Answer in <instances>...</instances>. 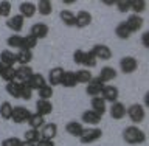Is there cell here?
Segmentation results:
<instances>
[{
  "label": "cell",
  "instance_id": "1",
  "mask_svg": "<svg viewBox=\"0 0 149 146\" xmlns=\"http://www.w3.org/2000/svg\"><path fill=\"white\" fill-rule=\"evenodd\" d=\"M123 140L127 145H141L146 142V134L138 126L130 124L127 128H124L123 131Z\"/></svg>",
  "mask_w": 149,
  "mask_h": 146
},
{
  "label": "cell",
  "instance_id": "2",
  "mask_svg": "<svg viewBox=\"0 0 149 146\" xmlns=\"http://www.w3.org/2000/svg\"><path fill=\"white\" fill-rule=\"evenodd\" d=\"M126 115L129 117V120L132 121L134 126H137L140 123H143L146 118V107L140 103H134L129 107H126Z\"/></svg>",
  "mask_w": 149,
  "mask_h": 146
},
{
  "label": "cell",
  "instance_id": "3",
  "mask_svg": "<svg viewBox=\"0 0 149 146\" xmlns=\"http://www.w3.org/2000/svg\"><path fill=\"white\" fill-rule=\"evenodd\" d=\"M101 137H102V131L100 128H88V129H84V132L79 137V142L82 145H90L98 142Z\"/></svg>",
  "mask_w": 149,
  "mask_h": 146
},
{
  "label": "cell",
  "instance_id": "4",
  "mask_svg": "<svg viewBox=\"0 0 149 146\" xmlns=\"http://www.w3.org/2000/svg\"><path fill=\"white\" fill-rule=\"evenodd\" d=\"M100 96L106 103L113 104V103H116V101H118V98H120V89L116 87V86H112V84H106V86L102 87Z\"/></svg>",
  "mask_w": 149,
  "mask_h": 146
},
{
  "label": "cell",
  "instance_id": "5",
  "mask_svg": "<svg viewBox=\"0 0 149 146\" xmlns=\"http://www.w3.org/2000/svg\"><path fill=\"white\" fill-rule=\"evenodd\" d=\"M138 68V59L134 56H124L120 59V70L124 75H130L134 72H137Z\"/></svg>",
  "mask_w": 149,
  "mask_h": 146
},
{
  "label": "cell",
  "instance_id": "6",
  "mask_svg": "<svg viewBox=\"0 0 149 146\" xmlns=\"http://www.w3.org/2000/svg\"><path fill=\"white\" fill-rule=\"evenodd\" d=\"M93 54H95V58L96 61H109L112 59V50H110V47L109 45H106V44H96V45H93V48L90 50Z\"/></svg>",
  "mask_w": 149,
  "mask_h": 146
},
{
  "label": "cell",
  "instance_id": "7",
  "mask_svg": "<svg viewBox=\"0 0 149 146\" xmlns=\"http://www.w3.org/2000/svg\"><path fill=\"white\" fill-rule=\"evenodd\" d=\"M31 112L23 106H16L13 107V115H11V121H14L16 124H22V123H26L28 118H30Z\"/></svg>",
  "mask_w": 149,
  "mask_h": 146
},
{
  "label": "cell",
  "instance_id": "8",
  "mask_svg": "<svg viewBox=\"0 0 149 146\" xmlns=\"http://www.w3.org/2000/svg\"><path fill=\"white\" fill-rule=\"evenodd\" d=\"M30 34L33 37H36L37 41L45 39V37L50 34V27L47 25V23H44V22H37V23H34V25L30 28Z\"/></svg>",
  "mask_w": 149,
  "mask_h": 146
},
{
  "label": "cell",
  "instance_id": "9",
  "mask_svg": "<svg viewBox=\"0 0 149 146\" xmlns=\"http://www.w3.org/2000/svg\"><path fill=\"white\" fill-rule=\"evenodd\" d=\"M106 84L104 82H101L100 81V78H92L90 81L87 82V86H86V93L88 96H100L101 95V90H102V87H104Z\"/></svg>",
  "mask_w": 149,
  "mask_h": 146
},
{
  "label": "cell",
  "instance_id": "10",
  "mask_svg": "<svg viewBox=\"0 0 149 146\" xmlns=\"http://www.w3.org/2000/svg\"><path fill=\"white\" fill-rule=\"evenodd\" d=\"M143 17L141 16H137V14H130V16L124 20L126 27H127V30L130 31V34H134V33L140 31L143 28Z\"/></svg>",
  "mask_w": 149,
  "mask_h": 146
},
{
  "label": "cell",
  "instance_id": "11",
  "mask_svg": "<svg viewBox=\"0 0 149 146\" xmlns=\"http://www.w3.org/2000/svg\"><path fill=\"white\" fill-rule=\"evenodd\" d=\"M23 25H25V19H23L20 14H14V16L6 19V27L13 33H16V34L23 30Z\"/></svg>",
  "mask_w": 149,
  "mask_h": 146
},
{
  "label": "cell",
  "instance_id": "12",
  "mask_svg": "<svg viewBox=\"0 0 149 146\" xmlns=\"http://www.w3.org/2000/svg\"><path fill=\"white\" fill-rule=\"evenodd\" d=\"M101 118H102L101 115H98L96 112H93L92 109H88V110H86V112H82V115H81V123L96 128V126L101 123Z\"/></svg>",
  "mask_w": 149,
  "mask_h": 146
},
{
  "label": "cell",
  "instance_id": "13",
  "mask_svg": "<svg viewBox=\"0 0 149 146\" xmlns=\"http://www.w3.org/2000/svg\"><path fill=\"white\" fill-rule=\"evenodd\" d=\"M74 20H76V23H74L76 28H87L92 23L93 17H92V14L88 11L81 9V11H78V14H74Z\"/></svg>",
  "mask_w": 149,
  "mask_h": 146
},
{
  "label": "cell",
  "instance_id": "14",
  "mask_svg": "<svg viewBox=\"0 0 149 146\" xmlns=\"http://www.w3.org/2000/svg\"><path fill=\"white\" fill-rule=\"evenodd\" d=\"M36 3L34 2H22L19 5V14L23 19H31L36 16Z\"/></svg>",
  "mask_w": 149,
  "mask_h": 146
},
{
  "label": "cell",
  "instance_id": "15",
  "mask_svg": "<svg viewBox=\"0 0 149 146\" xmlns=\"http://www.w3.org/2000/svg\"><path fill=\"white\" fill-rule=\"evenodd\" d=\"M62 73H64V68L62 67H53V68H50V72H48V76H47V84L51 87H54V86H59L61 84V78H62Z\"/></svg>",
  "mask_w": 149,
  "mask_h": 146
},
{
  "label": "cell",
  "instance_id": "16",
  "mask_svg": "<svg viewBox=\"0 0 149 146\" xmlns=\"http://www.w3.org/2000/svg\"><path fill=\"white\" fill-rule=\"evenodd\" d=\"M25 84L31 89L33 92H34V90H39L40 87L45 86V84H47V79H45L44 75H40V73H33L31 76H30V79H28Z\"/></svg>",
  "mask_w": 149,
  "mask_h": 146
},
{
  "label": "cell",
  "instance_id": "17",
  "mask_svg": "<svg viewBox=\"0 0 149 146\" xmlns=\"http://www.w3.org/2000/svg\"><path fill=\"white\" fill-rule=\"evenodd\" d=\"M40 138H47V140H54L58 135V124L56 123H45L40 128Z\"/></svg>",
  "mask_w": 149,
  "mask_h": 146
},
{
  "label": "cell",
  "instance_id": "18",
  "mask_svg": "<svg viewBox=\"0 0 149 146\" xmlns=\"http://www.w3.org/2000/svg\"><path fill=\"white\" fill-rule=\"evenodd\" d=\"M116 76H118V72H116L113 67H110V65L102 67L101 72H100V75H98L100 81L104 82V84H107V82H110V81H113V79H116Z\"/></svg>",
  "mask_w": 149,
  "mask_h": 146
},
{
  "label": "cell",
  "instance_id": "19",
  "mask_svg": "<svg viewBox=\"0 0 149 146\" xmlns=\"http://www.w3.org/2000/svg\"><path fill=\"white\" fill-rule=\"evenodd\" d=\"M59 86H64L65 89L76 87L78 86V81H76V75H74V72H72V70H64Z\"/></svg>",
  "mask_w": 149,
  "mask_h": 146
},
{
  "label": "cell",
  "instance_id": "20",
  "mask_svg": "<svg viewBox=\"0 0 149 146\" xmlns=\"http://www.w3.org/2000/svg\"><path fill=\"white\" fill-rule=\"evenodd\" d=\"M84 124L81 123V121H68L67 124H65V131H67V134L68 135H72V137H76L79 138L81 137V134L84 132Z\"/></svg>",
  "mask_w": 149,
  "mask_h": 146
},
{
  "label": "cell",
  "instance_id": "21",
  "mask_svg": "<svg viewBox=\"0 0 149 146\" xmlns=\"http://www.w3.org/2000/svg\"><path fill=\"white\" fill-rule=\"evenodd\" d=\"M33 73L34 72H33V68L30 67V65H19V67L16 68V79H14V81L26 82Z\"/></svg>",
  "mask_w": 149,
  "mask_h": 146
},
{
  "label": "cell",
  "instance_id": "22",
  "mask_svg": "<svg viewBox=\"0 0 149 146\" xmlns=\"http://www.w3.org/2000/svg\"><path fill=\"white\" fill-rule=\"evenodd\" d=\"M109 114L113 120H123L126 117V106L123 104V103L116 101L109 107Z\"/></svg>",
  "mask_w": 149,
  "mask_h": 146
},
{
  "label": "cell",
  "instance_id": "23",
  "mask_svg": "<svg viewBox=\"0 0 149 146\" xmlns=\"http://www.w3.org/2000/svg\"><path fill=\"white\" fill-rule=\"evenodd\" d=\"M0 64L6 65V67H14V64H17V56L11 50H2L0 51Z\"/></svg>",
  "mask_w": 149,
  "mask_h": 146
},
{
  "label": "cell",
  "instance_id": "24",
  "mask_svg": "<svg viewBox=\"0 0 149 146\" xmlns=\"http://www.w3.org/2000/svg\"><path fill=\"white\" fill-rule=\"evenodd\" d=\"M53 112V103L48 100H37L36 101V114L47 117Z\"/></svg>",
  "mask_w": 149,
  "mask_h": 146
},
{
  "label": "cell",
  "instance_id": "25",
  "mask_svg": "<svg viewBox=\"0 0 149 146\" xmlns=\"http://www.w3.org/2000/svg\"><path fill=\"white\" fill-rule=\"evenodd\" d=\"M90 106H92V110L96 112L98 115H104L107 112V103L102 100L101 96H93L90 100Z\"/></svg>",
  "mask_w": 149,
  "mask_h": 146
},
{
  "label": "cell",
  "instance_id": "26",
  "mask_svg": "<svg viewBox=\"0 0 149 146\" xmlns=\"http://www.w3.org/2000/svg\"><path fill=\"white\" fill-rule=\"evenodd\" d=\"M36 11L40 14V16H50L51 13H53V3L50 2V0H39V2L36 3Z\"/></svg>",
  "mask_w": 149,
  "mask_h": 146
},
{
  "label": "cell",
  "instance_id": "27",
  "mask_svg": "<svg viewBox=\"0 0 149 146\" xmlns=\"http://www.w3.org/2000/svg\"><path fill=\"white\" fill-rule=\"evenodd\" d=\"M28 126H30V129H37V131H40V128L45 124V117H42L39 114H31L30 115V118H28Z\"/></svg>",
  "mask_w": 149,
  "mask_h": 146
},
{
  "label": "cell",
  "instance_id": "28",
  "mask_svg": "<svg viewBox=\"0 0 149 146\" xmlns=\"http://www.w3.org/2000/svg\"><path fill=\"white\" fill-rule=\"evenodd\" d=\"M59 19L62 20V23L65 27H74V23H76V20H74V13L70 11V9H62L59 13Z\"/></svg>",
  "mask_w": 149,
  "mask_h": 146
},
{
  "label": "cell",
  "instance_id": "29",
  "mask_svg": "<svg viewBox=\"0 0 149 146\" xmlns=\"http://www.w3.org/2000/svg\"><path fill=\"white\" fill-rule=\"evenodd\" d=\"M16 56H17L19 65H30V62L33 61V51H30V50H19Z\"/></svg>",
  "mask_w": 149,
  "mask_h": 146
},
{
  "label": "cell",
  "instance_id": "30",
  "mask_svg": "<svg viewBox=\"0 0 149 146\" xmlns=\"http://www.w3.org/2000/svg\"><path fill=\"white\" fill-rule=\"evenodd\" d=\"M82 65H84V68H87V70H92V68H95L96 65H98V61H96V58H95V54H93L90 50H88V51H84Z\"/></svg>",
  "mask_w": 149,
  "mask_h": 146
},
{
  "label": "cell",
  "instance_id": "31",
  "mask_svg": "<svg viewBox=\"0 0 149 146\" xmlns=\"http://www.w3.org/2000/svg\"><path fill=\"white\" fill-rule=\"evenodd\" d=\"M23 82H17V81H11L6 82V93L13 98H20V89H22Z\"/></svg>",
  "mask_w": 149,
  "mask_h": 146
},
{
  "label": "cell",
  "instance_id": "32",
  "mask_svg": "<svg viewBox=\"0 0 149 146\" xmlns=\"http://www.w3.org/2000/svg\"><path fill=\"white\" fill-rule=\"evenodd\" d=\"M115 36L118 37V39H121V41H127V39H130V31L127 30V27H126V23L124 22H120L118 25L115 27Z\"/></svg>",
  "mask_w": 149,
  "mask_h": 146
},
{
  "label": "cell",
  "instance_id": "33",
  "mask_svg": "<svg viewBox=\"0 0 149 146\" xmlns=\"http://www.w3.org/2000/svg\"><path fill=\"white\" fill-rule=\"evenodd\" d=\"M39 140H40V132L37 129H28V131H25V134H23V142L25 143L36 145Z\"/></svg>",
  "mask_w": 149,
  "mask_h": 146
},
{
  "label": "cell",
  "instance_id": "34",
  "mask_svg": "<svg viewBox=\"0 0 149 146\" xmlns=\"http://www.w3.org/2000/svg\"><path fill=\"white\" fill-rule=\"evenodd\" d=\"M0 78L6 82H11L16 79V67H6L3 65L2 70H0Z\"/></svg>",
  "mask_w": 149,
  "mask_h": 146
},
{
  "label": "cell",
  "instance_id": "35",
  "mask_svg": "<svg viewBox=\"0 0 149 146\" xmlns=\"http://www.w3.org/2000/svg\"><path fill=\"white\" fill-rule=\"evenodd\" d=\"M74 75H76L78 84H79V82H81V84H87V82L93 78V76H92V72H90V70H87V68H79V70H76V72H74Z\"/></svg>",
  "mask_w": 149,
  "mask_h": 146
},
{
  "label": "cell",
  "instance_id": "36",
  "mask_svg": "<svg viewBox=\"0 0 149 146\" xmlns=\"http://www.w3.org/2000/svg\"><path fill=\"white\" fill-rule=\"evenodd\" d=\"M146 0H130V11H134V14H137V16L146 11Z\"/></svg>",
  "mask_w": 149,
  "mask_h": 146
},
{
  "label": "cell",
  "instance_id": "37",
  "mask_svg": "<svg viewBox=\"0 0 149 146\" xmlns=\"http://www.w3.org/2000/svg\"><path fill=\"white\" fill-rule=\"evenodd\" d=\"M13 104L9 101H3L0 104V118L3 120H11V115H13Z\"/></svg>",
  "mask_w": 149,
  "mask_h": 146
},
{
  "label": "cell",
  "instance_id": "38",
  "mask_svg": "<svg viewBox=\"0 0 149 146\" xmlns=\"http://www.w3.org/2000/svg\"><path fill=\"white\" fill-rule=\"evenodd\" d=\"M37 41L36 37H33L31 34H26V36H23L22 37V48L20 50H30V51H33V48L37 45Z\"/></svg>",
  "mask_w": 149,
  "mask_h": 146
},
{
  "label": "cell",
  "instance_id": "39",
  "mask_svg": "<svg viewBox=\"0 0 149 146\" xmlns=\"http://www.w3.org/2000/svg\"><path fill=\"white\" fill-rule=\"evenodd\" d=\"M37 93H39V100H48V101H51L53 93H54V87L45 84L44 87H40L39 90H37Z\"/></svg>",
  "mask_w": 149,
  "mask_h": 146
},
{
  "label": "cell",
  "instance_id": "40",
  "mask_svg": "<svg viewBox=\"0 0 149 146\" xmlns=\"http://www.w3.org/2000/svg\"><path fill=\"white\" fill-rule=\"evenodd\" d=\"M11 11H13V3L9 0H2L0 2V17H11Z\"/></svg>",
  "mask_w": 149,
  "mask_h": 146
},
{
  "label": "cell",
  "instance_id": "41",
  "mask_svg": "<svg viewBox=\"0 0 149 146\" xmlns=\"http://www.w3.org/2000/svg\"><path fill=\"white\" fill-rule=\"evenodd\" d=\"M22 37H23V36H20V34H11V36H9L8 39H6L8 47L20 50V48H22Z\"/></svg>",
  "mask_w": 149,
  "mask_h": 146
},
{
  "label": "cell",
  "instance_id": "42",
  "mask_svg": "<svg viewBox=\"0 0 149 146\" xmlns=\"http://www.w3.org/2000/svg\"><path fill=\"white\" fill-rule=\"evenodd\" d=\"M115 6L120 13H129L130 11V0H118V2H115Z\"/></svg>",
  "mask_w": 149,
  "mask_h": 146
},
{
  "label": "cell",
  "instance_id": "43",
  "mask_svg": "<svg viewBox=\"0 0 149 146\" xmlns=\"http://www.w3.org/2000/svg\"><path fill=\"white\" fill-rule=\"evenodd\" d=\"M20 98H22V100H25V101H30L33 98V90L26 86L25 82L22 84V89H20Z\"/></svg>",
  "mask_w": 149,
  "mask_h": 146
},
{
  "label": "cell",
  "instance_id": "44",
  "mask_svg": "<svg viewBox=\"0 0 149 146\" xmlns=\"http://www.w3.org/2000/svg\"><path fill=\"white\" fill-rule=\"evenodd\" d=\"M2 146H22V140L19 137H8L2 142Z\"/></svg>",
  "mask_w": 149,
  "mask_h": 146
},
{
  "label": "cell",
  "instance_id": "45",
  "mask_svg": "<svg viewBox=\"0 0 149 146\" xmlns=\"http://www.w3.org/2000/svg\"><path fill=\"white\" fill-rule=\"evenodd\" d=\"M82 59H84V50L78 48L73 51V62L76 65H82Z\"/></svg>",
  "mask_w": 149,
  "mask_h": 146
},
{
  "label": "cell",
  "instance_id": "46",
  "mask_svg": "<svg viewBox=\"0 0 149 146\" xmlns=\"http://www.w3.org/2000/svg\"><path fill=\"white\" fill-rule=\"evenodd\" d=\"M36 146H54V140H47V138H40L36 143Z\"/></svg>",
  "mask_w": 149,
  "mask_h": 146
},
{
  "label": "cell",
  "instance_id": "47",
  "mask_svg": "<svg viewBox=\"0 0 149 146\" xmlns=\"http://www.w3.org/2000/svg\"><path fill=\"white\" fill-rule=\"evenodd\" d=\"M141 44H143L144 48H148V47H149V31H144L141 34Z\"/></svg>",
  "mask_w": 149,
  "mask_h": 146
},
{
  "label": "cell",
  "instance_id": "48",
  "mask_svg": "<svg viewBox=\"0 0 149 146\" xmlns=\"http://www.w3.org/2000/svg\"><path fill=\"white\" fill-rule=\"evenodd\" d=\"M22 146H36V145H31V143H25V142H23V140H22Z\"/></svg>",
  "mask_w": 149,
  "mask_h": 146
},
{
  "label": "cell",
  "instance_id": "49",
  "mask_svg": "<svg viewBox=\"0 0 149 146\" xmlns=\"http://www.w3.org/2000/svg\"><path fill=\"white\" fill-rule=\"evenodd\" d=\"M2 67H3V65H2V64H0V70H2Z\"/></svg>",
  "mask_w": 149,
  "mask_h": 146
},
{
  "label": "cell",
  "instance_id": "50",
  "mask_svg": "<svg viewBox=\"0 0 149 146\" xmlns=\"http://www.w3.org/2000/svg\"><path fill=\"white\" fill-rule=\"evenodd\" d=\"M0 19H2V17H0Z\"/></svg>",
  "mask_w": 149,
  "mask_h": 146
}]
</instances>
